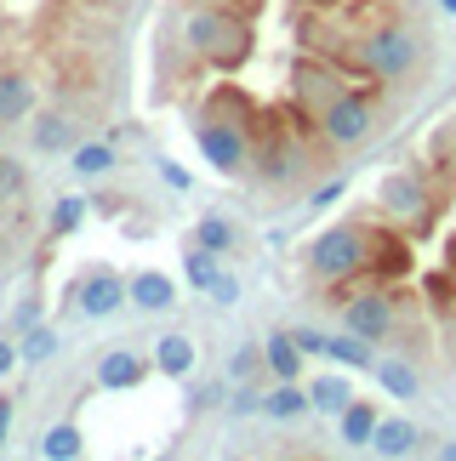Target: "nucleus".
<instances>
[{"instance_id": "nucleus-40", "label": "nucleus", "mask_w": 456, "mask_h": 461, "mask_svg": "<svg viewBox=\"0 0 456 461\" xmlns=\"http://www.w3.org/2000/svg\"><path fill=\"white\" fill-rule=\"evenodd\" d=\"M440 12H445V17H456V0H440Z\"/></svg>"}, {"instance_id": "nucleus-32", "label": "nucleus", "mask_w": 456, "mask_h": 461, "mask_svg": "<svg viewBox=\"0 0 456 461\" xmlns=\"http://www.w3.org/2000/svg\"><path fill=\"white\" fill-rule=\"evenodd\" d=\"M205 296H212V308H234L240 303V279L234 274H217L212 285H205Z\"/></svg>"}, {"instance_id": "nucleus-36", "label": "nucleus", "mask_w": 456, "mask_h": 461, "mask_svg": "<svg viewBox=\"0 0 456 461\" xmlns=\"http://www.w3.org/2000/svg\"><path fill=\"white\" fill-rule=\"evenodd\" d=\"M160 176H166L171 188H188V171H178V166H171V159H160Z\"/></svg>"}, {"instance_id": "nucleus-31", "label": "nucleus", "mask_w": 456, "mask_h": 461, "mask_svg": "<svg viewBox=\"0 0 456 461\" xmlns=\"http://www.w3.org/2000/svg\"><path fill=\"white\" fill-rule=\"evenodd\" d=\"M228 411H234V416H257V411H262V393H257L251 382H234V393H228Z\"/></svg>"}, {"instance_id": "nucleus-2", "label": "nucleus", "mask_w": 456, "mask_h": 461, "mask_svg": "<svg viewBox=\"0 0 456 461\" xmlns=\"http://www.w3.org/2000/svg\"><path fill=\"white\" fill-rule=\"evenodd\" d=\"M354 63L365 68L371 80H411L416 63H423V41H416L411 23H377L371 34H360L354 46Z\"/></svg>"}, {"instance_id": "nucleus-21", "label": "nucleus", "mask_w": 456, "mask_h": 461, "mask_svg": "<svg viewBox=\"0 0 456 461\" xmlns=\"http://www.w3.org/2000/svg\"><path fill=\"white\" fill-rule=\"evenodd\" d=\"M34 456H41V461H80L86 438H80L75 421H58V428H46L41 438H34Z\"/></svg>"}, {"instance_id": "nucleus-9", "label": "nucleus", "mask_w": 456, "mask_h": 461, "mask_svg": "<svg viewBox=\"0 0 456 461\" xmlns=\"http://www.w3.org/2000/svg\"><path fill=\"white\" fill-rule=\"evenodd\" d=\"M291 336L303 342V353H314V359H331V365H342V370H371V365H377L371 342H360L354 330H342V336H325V330H291Z\"/></svg>"}, {"instance_id": "nucleus-16", "label": "nucleus", "mask_w": 456, "mask_h": 461, "mask_svg": "<svg viewBox=\"0 0 456 461\" xmlns=\"http://www.w3.org/2000/svg\"><path fill=\"white\" fill-rule=\"evenodd\" d=\"M303 342H296L291 330H274L269 342H262V365H269V376L274 382H303Z\"/></svg>"}, {"instance_id": "nucleus-20", "label": "nucleus", "mask_w": 456, "mask_h": 461, "mask_svg": "<svg viewBox=\"0 0 456 461\" xmlns=\"http://www.w3.org/2000/svg\"><path fill=\"white\" fill-rule=\"evenodd\" d=\"M377 404H365V399H354V404H348V411L337 416V438H342V445L348 450H371V433H377Z\"/></svg>"}, {"instance_id": "nucleus-34", "label": "nucleus", "mask_w": 456, "mask_h": 461, "mask_svg": "<svg viewBox=\"0 0 456 461\" xmlns=\"http://www.w3.org/2000/svg\"><path fill=\"white\" fill-rule=\"evenodd\" d=\"M342 188H348V183H325V188H314V200H308V205H331V200H342Z\"/></svg>"}, {"instance_id": "nucleus-15", "label": "nucleus", "mask_w": 456, "mask_h": 461, "mask_svg": "<svg viewBox=\"0 0 456 461\" xmlns=\"http://www.w3.org/2000/svg\"><path fill=\"white\" fill-rule=\"evenodd\" d=\"M371 450L377 456H416V450H423V428H416V421L411 416H382L377 421V433H371Z\"/></svg>"}, {"instance_id": "nucleus-23", "label": "nucleus", "mask_w": 456, "mask_h": 461, "mask_svg": "<svg viewBox=\"0 0 456 461\" xmlns=\"http://www.w3.org/2000/svg\"><path fill=\"white\" fill-rule=\"evenodd\" d=\"M371 376H377L382 393H394V399H416V393H423V376H416V365H406V359H377Z\"/></svg>"}, {"instance_id": "nucleus-37", "label": "nucleus", "mask_w": 456, "mask_h": 461, "mask_svg": "<svg viewBox=\"0 0 456 461\" xmlns=\"http://www.w3.org/2000/svg\"><path fill=\"white\" fill-rule=\"evenodd\" d=\"M6 433H12V399L0 393V450H6Z\"/></svg>"}, {"instance_id": "nucleus-4", "label": "nucleus", "mask_w": 456, "mask_h": 461, "mask_svg": "<svg viewBox=\"0 0 456 461\" xmlns=\"http://www.w3.org/2000/svg\"><path fill=\"white\" fill-rule=\"evenodd\" d=\"M195 143L205 154V166H212L217 176H240V171H251V131H245V120L240 114H205L200 126H195Z\"/></svg>"}, {"instance_id": "nucleus-30", "label": "nucleus", "mask_w": 456, "mask_h": 461, "mask_svg": "<svg viewBox=\"0 0 456 461\" xmlns=\"http://www.w3.org/2000/svg\"><path fill=\"white\" fill-rule=\"evenodd\" d=\"M257 370H269V365H262V348H234V359H228V376H234V382H251Z\"/></svg>"}, {"instance_id": "nucleus-5", "label": "nucleus", "mask_w": 456, "mask_h": 461, "mask_svg": "<svg viewBox=\"0 0 456 461\" xmlns=\"http://www.w3.org/2000/svg\"><path fill=\"white\" fill-rule=\"evenodd\" d=\"M314 126H320V137L331 149H360L365 137L377 131V97L371 92H342L320 120H314Z\"/></svg>"}, {"instance_id": "nucleus-11", "label": "nucleus", "mask_w": 456, "mask_h": 461, "mask_svg": "<svg viewBox=\"0 0 456 461\" xmlns=\"http://www.w3.org/2000/svg\"><path fill=\"white\" fill-rule=\"evenodd\" d=\"M143 376H149V359L137 348H109L97 359V387L103 393H132V387H143Z\"/></svg>"}, {"instance_id": "nucleus-27", "label": "nucleus", "mask_w": 456, "mask_h": 461, "mask_svg": "<svg viewBox=\"0 0 456 461\" xmlns=\"http://www.w3.org/2000/svg\"><path fill=\"white\" fill-rule=\"evenodd\" d=\"M75 171L80 176H109L114 171V143H75Z\"/></svg>"}, {"instance_id": "nucleus-8", "label": "nucleus", "mask_w": 456, "mask_h": 461, "mask_svg": "<svg viewBox=\"0 0 456 461\" xmlns=\"http://www.w3.org/2000/svg\"><path fill=\"white\" fill-rule=\"evenodd\" d=\"M342 92H348V86L337 80V68H325V63H303V68L291 75V103H296L308 120H320Z\"/></svg>"}, {"instance_id": "nucleus-41", "label": "nucleus", "mask_w": 456, "mask_h": 461, "mask_svg": "<svg viewBox=\"0 0 456 461\" xmlns=\"http://www.w3.org/2000/svg\"><path fill=\"white\" fill-rule=\"evenodd\" d=\"M0 245H6V240H0Z\"/></svg>"}, {"instance_id": "nucleus-10", "label": "nucleus", "mask_w": 456, "mask_h": 461, "mask_svg": "<svg viewBox=\"0 0 456 461\" xmlns=\"http://www.w3.org/2000/svg\"><path fill=\"white\" fill-rule=\"evenodd\" d=\"M75 303H80L86 319H114L120 308L132 303V279H120L114 268H92V274L80 279V296H75Z\"/></svg>"}, {"instance_id": "nucleus-38", "label": "nucleus", "mask_w": 456, "mask_h": 461, "mask_svg": "<svg viewBox=\"0 0 456 461\" xmlns=\"http://www.w3.org/2000/svg\"><path fill=\"white\" fill-rule=\"evenodd\" d=\"M217 6H234V12H245V17H251V12L262 6V0H217Z\"/></svg>"}, {"instance_id": "nucleus-14", "label": "nucleus", "mask_w": 456, "mask_h": 461, "mask_svg": "<svg viewBox=\"0 0 456 461\" xmlns=\"http://www.w3.org/2000/svg\"><path fill=\"white\" fill-rule=\"evenodd\" d=\"M132 303H137V313H171L178 308V279L160 274V268L132 274Z\"/></svg>"}, {"instance_id": "nucleus-25", "label": "nucleus", "mask_w": 456, "mask_h": 461, "mask_svg": "<svg viewBox=\"0 0 456 461\" xmlns=\"http://www.w3.org/2000/svg\"><path fill=\"white\" fill-rule=\"evenodd\" d=\"M234 222H228V217H200L195 222V245H205V251H217V257H228V251H234Z\"/></svg>"}, {"instance_id": "nucleus-22", "label": "nucleus", "mask_w": 456, "mask_h": 461, "mask_svg": "<svg viewBox=\"0 0 456 461\" xmlns=\"http://www.w3.org/2000/svg\"><path fill=\"white\" fill-rule=\"evenodd\" d=\"M308 404L320 416H342L348 404H354V387H348V376H337V370H325V376L308 382Z\"/></svg>"}, {"instance_id": "nucleus-26", "label": "nucleus", "mask_w": 456, "mask_h": 461, "mask_svg": "<svg viewBox=\"0 0 456 461\" xmlns=\"http://www.w3.org/2000/svg\"><path fill=\"white\" fill-rule=\"evenodd\" d=\"M217 274H223V257H217V251H205V245H195V251L183 257V279H188L195 291H205Z\"/></svg>"}, {"instance_id": "nucleus-17", "label": "nucleus", "mask_w": 456, "mask_h": 461, "mask_svg": "<svg viewBox=\"0 0 456 461\" xmlns=\"http://www.w3.org/2000/svg\"><path fill=\"white\" fill-rule=\"evenodd\" d=\"M29 143L41 149V154H63V149H75L80 137H75V114H63V109H46V114H34V126H29Z\"/></svg>"}, {"instance_id": "nucleus-19", "label": "nucleus", "mask_w": 456, "mask_h": 461, "mask_svg": "<svg viewBox=\"0 0 456 461\" xmlns=\"http://www.w3.org/2000/svg\"><path fill=\"white\" fill-rule=\"evenodd\" d=\"M308 411H314V404H308V382H274L269 393H262V416H269V421H296Z\"/></svg>"}, {"instance_id": "nucleus-18", "label": "nucleus", "mask_w": 456, "mask_h": 461, "mask_svg": "<svg viewBox=\"0 0 456 461\" xmlns=\"http://www.w3.org/2000/svg\"><path fill=\"white\" fill-rule=\"evenodd\" d=\"M154 370L171 382H183L188 370H195V336H183V330H166L160 342H154Z\"/></svg>"}, {"instance_id": "nucleus-1", "label": "nucleus", "mask_w": 456, "mask_h": 461, "mask_svg": "<svg viewBox=\"0 0 456 461\" xmlns=\"http://www.w3.org/2000/svg\"><path fill=\"white\" fill-rule=\"evenodd\" d=\"M183 46L212 68H240L251 58V17L217 6V0H200V6L183 12Z\"/></svg>"}, {"instance_id": "nucleus-24", "label": "nucleus", "mask_w": 456, "mask_h": 461, "mask_svg": "<svg viewBox=\"0 0 456 461\" xmlns=\"http://www.w3.org/2000/svg\"><path fill=\"white\" fill-rule=\"evenodd\" d=\"M58 348H63V336L51 330V325H29V330H23V342H17L23 365H46V359H58Z\"/></svg>"}, {"instance_id": "nucleus-3", "label": "nucleus", "mask_w": 456, "mask_h": 461, "mask_svg": "<svg viewBox=\"0 0 456 461\" xmlns=\"http://www.w3.org/2000/svg\"><path fill=\"white\" fill-rule=\"evenodd\" d=\"M365 262H371V234H365L360 222H337L308 245V274L320 279V285H342V279H354Z\"/></svg>"}, {"instance_id": "nucleus-29", "label": "nucleus", "mask_w": 456, "mask_h": 461, "mask_svg": "<svg viewBox=\"0 0 456 461\" xmlns=\"http://www.w3.org/2000/svg\"><path fill=\"white\" fill-rule=\"evenodd\" d=\"M23 183H29V176H23V166H17L12 154H0V205H12L17 194H23Z\"/></svg>"}, {"instance_id": "nucleus-33", "label": "nucleus", "mask_w": 456, "mask_h": 461, "mask_svg": "<svg viewBox=\"0 0 456 461\" xmlns=\"http://www.w3.org/2000/svg\"><path fill=\"white\" fill-rule=\"evenodd\" d=\"M217 399H228V393H223V382H200V387H195V411H212Z\"/></svg>"}, {"instance_id": "nucleus-35", "label": "nucleus", "mask_w": 456, "mask_h": 461, "mask_svg": "<svg viewBox=\"0 0 456 461\" xmlns=\"http://www.w3.org/2000/svg\"><path fill=\"white\" fill-rule=\"evenodd\" d=\"M17 359H23V353H17V342H6V336H0V376H6Z\"/></svg>"}, {"instance_id": "nucleus-12", "label": "nucleus", "mask_w": 456, "mask_h": 461, "mask_svg": "<svg viewBox=\"0 0 456 461\" xmlns=\"http://www.w3.org/2000/svg\"><path fill=\"white\" fill-rule=\"evenodd\" d=\"M308 166V159H303V149H296V143H286V137H274V143H262L257 154H251V171L262 176V183H291V176L296 171H303Z\"/></svg>"}, {"instance_id": "nucleus-28", "label": "nucleus", "mask_w": 456, "mask_h": 461, "mask_svg": "<svg viewBox=\"0 0 456 461\" xmlns=\"http://www.w3.org/2000/svg\"><path fill=\"white\" fill-rule=\"evenodd\" d=\"M80 222H86V200L80 194H63V200L51 205V234H75Z\"/></svg>"}, {"instance_id": "nucleus-7", "label": "nucleus", "mask_w": 456, "mask_h": 461, "mask_svg": "<svg viewBox=\"0 0 456 461\" xmlns=\"http://www.w3.org/2000/svg\"><path fill=\"white\" fill-rule=\"evenodd\" d=\"M377 205L388 211L394 222H423L428 217V183H423V171H388L377 183Z\"/></svg>"}, {"instance_id": "nucleus-39", "label": "nucleus", "mask_w": 456, "mask_h": 461, "mask_svg": "<svg viewBox=\"0 0 456 461\" xmlns=\"http://www.w3.org/2000/svg\"><path fill=\"white\" fill-rule=\"evenodd\" d=\"M440 456H445V461H456V438H451V445H440Z\"/></svg>"}, {"instance_id": "nucleus-13", "label": "nucleus", "mask_w": 456, "mask_h": 461, "mask_svg": "<svg viewBox=\"0 0 456 461\" xmlns=\"http://www.w3.org/2000/svg\"><path fill=\"white\" fill-rule=\"evenodd\" d=\"M34 80L23 68H0V126H17V120H34Z\"/></svg>"}, {"instance_id": "nucleus-6", "label": "nucleus", "mask_w": 456, "mask_h": 461, "mask_svg": "<svg viewBox=\"0 0 456 461\" xmlns=\"http://www.w3.org/2000/svg\"><path fill=\"white\" fill-rule=\"evenodd\" d=\"M394 296L388 291H365V296H348L342 303V330H354L360 342H388L394 336Z\"/></svg>"}]
</instances>
